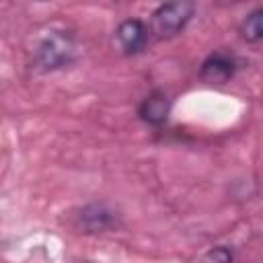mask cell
Wrapping results in <instances>:
<instances>
[{
  "label": "cell",
  "instance_id": "obj_1",
  "mask_svg": "<svg viewBox=\"0 0 263 263\" xmlns=\"http://www.w3.org/2000/svg\"><path fill=\"white\" fill-rule=\"evenodd\" d=\"M29 53H31V64L37 70H43V72L60 70L74 62L76 41L70 31L45 29L43 33L35 35L33 47L29 49Z\"/></svg>",
  "mask_w": 263,
  "mask_h": 263
},
{
  "label": "cell",
  "instance_id": "obj_2",
  "mask_svg": "<svg viewBox=\"0 0 263 263\" xmlns=\"http://www.w3.org/2000/svg\"><path fill=\"white\" fill-rule=\"evenodd\" d=\"M193 10H195L193 2H187V0L160 4L152 12V18H150V25H148L150 37H156V39H171V37H175L191 21Z\"/></svg>",
  "mask_w": 263,
  "mask_h": 263
},
{
  "label": "cell",
  "instance_id": "obj_3",
  "mask_svg": "<svg viewBox=\"0 0 263 263\" xmlns=\"http://www.w3.org/2000/svg\"><path fill=\"white\" fill-rule=\"evenodd\" d=\"M115 41L123 53H127V55L140 53L146 49V45L150 41L148 25L140 18H127L115 29Z\"/></svg>",
  "mask_w": 263,
  "mask_h": 263
},
{
  "label": "cell",
  "instance_id": "obj_4",
  "mask_svg": "<svg viewBox=\"0 0 263 263\" xmlns=\"http://www.w3.org/2000/svg\"><path fill=\"white\" fill-rule=\"evenodd\" d=\"M74 218L76 228H80L82 232H107L117 226L115 214L105 203H88L80 208Z\"/></svg>",
  "mask_w": 263,
  "mask_h": 263
},
{
  "label": "cell",
  "instance_id": "obj_5",
  "mask_svg": "<svg viewBox=\"0 0 263 263\" xmlns=\"http://www.w3.org/2000/svg\"><path fill=\"white\" fill-rule=\"evenodd\" d=\"M236 72V60L224 51H216L201 64V78L210 84H224Z\"/></svg>",
  "mask_w": 263,
  "mask_h": 263
},
{
  "label": "cell",
  "instance_id": "obj_6",
  "mask_svg": "<svg viewBox=\"0 0 263 263\" xmlns=\"http://www.w3.org/2000/svg\"><path fill=\"white\" fill-rule=\"evenodd\" d=\"M171 113V99L162 90H154L140 103L138 115L150 125H162Z\"/></svg>",
  "mask_w": 263,
  "mask_h": 263
},
{
  "label": "cell",
  "instance_id": "obj_7",
  "mask_svg": "<svg viewBox=\"0 0 263 263\" xmlns=\"http://www.w3.org/2000/svg\"><path fill=\"white\" fill-rule=\"evenodd\" d=\"M240 37L249 43H257L263 37V10L257 8L249 12L240 23Z\"/></svg>",
  "mask_w": 263,
  "mask_h": 263
},
{
  "label": "cell",
  "instance_id": "obj_8",
  "mask_svg": "<svg viewBox=\"0 0 263 263\" xmlns=\"http://www.w3.org/2000/svg\"><path fill=\"white\" fill-rule=\"evenodd\" d=\"M76 263H92V261H86V259H82V261H76Z\"/></svg>",
  "mask_w": 263,
  "mask_h": 263
}]
</instances>
